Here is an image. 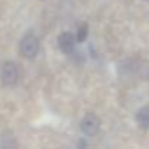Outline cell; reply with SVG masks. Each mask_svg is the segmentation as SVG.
<instances>
[{"instance_id": "6da1fadb", "label": "cell", "mask_w": 149, "mask_h": 149, "mask_svg": "<svg viewBox=\"0 0 149 149\" xmlns=\"http://www.w3.org/2000/svg\"><path fill=\"white\" fill-rule=\"evenodd\" d=\"M19 79V69L13 61H5L0 66V81L3 85L12 86Z\"/></svg>"}, {"instance_id": "7a4b0ae2", "label": "cell", "mask_w": 149, "mask_h": 149, "mask_svg": "<svg viewBox=\"0 0 149 149\" xmlns=\"http://www.w3.org/2000/svg\"><path fill=\"white\" fill-rule=\"evenodd\" d=\"M40 50V41L35 35L28 34L22 38L21 41V53L26 57V58H32L38 54Z\"/></svg>"}, {"instance_id": "3957f363", "label": "cell", "mask_w": 149, "mask_h": 149, "mask_svg": "<svg viewBox=\"0 0 149 149\" xmlns=\"http://www.w3.org/2000/svg\"><path fill=\"white\" fill-rule=\"evenodd\" d=\"M100 118L95 114H86L82 121H81V130L86 134V136H95L100 132Z\"/></svg>"}, {"instance_id": "277c9868", "label": "cell", "mask_w": 149, "mask_h": 149, "mask_svg": "<svg viewBox=\"0 0 149 149\" xmlns=\"http://www.w3.org/2000/svg\"><path fill=\"white\" fill-rule=\"evenodd\" d=\"M74 42H76V38H74L70 32H63L58 37V47L66 54H70L74 50Z\"/></svg>"}, {"instance_id": "5b68a950", "label": "cell", "mask_w": 149, "mask_h": 149, "mask_svg": "<svg viewBox=\"0 0 149 149\" xmlns=\"http://www.w3.org/2000/svg\"><path fill=\"white\" fill-rule=\"evenodd\" d=\"M136 121L142 129H149V107H143L137 111Z\"/></svg>"}, {"instance_id": "8992f818", "label": "cell", "mask_w": 149, "mask_h": 149, "mask_svg": "<svg viewBox=\"0 0 149 149\" xmlns=\"http://www.w3.org/2000/svg\"><path fill=\"white\" fill-rule=\"evenodd\" d=\"M88 37V25H82L79 29H78V35H76V40L79 42H84Z\"/></svg>"}]
</instances>
